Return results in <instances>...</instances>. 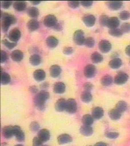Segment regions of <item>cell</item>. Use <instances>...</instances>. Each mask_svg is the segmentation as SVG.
Returning <instances> with one entry per match:
<instances>
[{
	"mask_svg": "<svg viewBox=\"0 0 130 146\" xmlns=\"http://www.w3.org/2000/svg\"><path fill=\"white\" fill-rule=\"evenodd\" d=\"M50 97V94L45 90H41L35 96L34 103L37 108L40 111H42L45 108V104Z\"/></svg>",
	"mask_w": 130,
	"mask_h": 146,
	"instance_id": "1",
	"label": "cell"
},
{
	"mask_svg": "<svg viewBox=\"0 0 130 146\" xmlns=\"http://www.w3.org/2000/svg\"><path fill=\"white\" fill-rule=\"evenodd\" d=\"M1 17L2 30L4 33L7 32L11 25L15 24L17 21L16 17L14 15L2 11L1 12Z\"/></svg>",
	"mask_w": 130,
	"mask_h": 146,
	"instance_id": "2",
	"label": "cell"
},
{
	"mask_svg": "<svg viewBox=\"0 0 130 146\" xmlns=\"http://www.w3.org/2000/svg\"><path fill=\"white\" fill-rule=\"evenodd\" d=\"M85 33L81 30H77L73 34V41L78 46L84 45L85 41Z\"/></svg>",
	"mask_w": 130,
	"mask_h": 146,
	"instance_id": "3",
	"label": "cell"
},
{
	"mask_svg": "<svg viewBox=\"0 0 130 146\" xmlns=\"http://www.w3.org/2000/svg\"><path fill=\"white\" fill-rule=\"evenodd\" d=\"M77 110V104L73 98H69L67 100L65 111L69 114H74Z\"/></svg>",
	"mask_w": 130,
	"mask_h": 146,
	"instance_id": "4",
	"label": "cell"
},
{
	"mask_svg": "<svg viewBox=\"0 0 130 146\" xmlns=\"http://www.w3.org/2000/svg\"><path fill=\"white\" fill-rule=\"evenodd\" d=\"M57 23V18L52 14L47 15L44 18L43 24L46 27L53 28Z\"/></svg>",
	"mask_w": 130,
	"mask_h": 146,
	"instance_id": "5",
	"label": "cell"
},
{
	"mask_svg": "<svg viewBox=\"0 0 130 146\" xmlns=\"http://www.w3.org/2000/svg\"><path fill=\"white\" fill-rule=\"evenodd\" d=\"M129 79V76L124 72H119L115 76L114 82L117 85H123L125 84Z\"/></svg>",
	"mask_w": 130,
	"mask_h": 146,
	"instance_id": "6",
	"label": "cell"
},
{
	"mask_svg": "<svg viewBox=\"0 0 130 146\" xmlns=\"http://www.w3.org/2000/svg\"><path fill=\"white\" fill-rule=\"evenodd\" d=\"M21 31L17 28H14L11 30L8 34V38L10 41L14 43H16L21 39Z\"/></svg>",
	"mask_w": 130,
	"mask_h": 146,
	"instance_id": "7",
	"label": "cell"
},
{
	"mask_svg": "<svg viewBox=\"0 0 130 146\" xmlns=\"http://www.w3.org/2000/svg\"><path fill=\"white\" fill-rule=\"evenodd\" d=\"M97 69L96 66L93 64H89L85 67L84 70V74L85 77L87 78L91 79L94 78L96 75Z\"/></svg>",
	"mask_w": 130,
	"mask_h": 146,
	"instance_id": "8",
	"label": "cell"
},
{
	"mask_svg": "<svg viewBox=\"0 0 130 146\" xmlns=\"http://www.w3.org/2000/svg\"><path fill=\"white\" fill-rule=\"evenodd\" d=\"M13 134L17 141L22 142L25 141V134L20 126L18 125L14 126Z\"/></svg>",
	"mask_w": 130,
	"mask_h": 146,
	"instance_id": "9",
	"label": "cell"
},
{
	"mask_svg": "<svg viewBox=\"0 0 130 146\" xmlns=\"http://www.w3.org/2000/svg\"><path fill=\"white\" fill-rule=\"evenodd\" d=\"M112 45L111 44L109 41L106 40H102L100 41L99 43V48L102 52L104 53H106L111 49Z\"/></svg>",
	"mask_w": 130,
	"mask_h": 146,
	"instance_id": "10",
	"label": "cell"
},
{
	"mask_svg": "<svg viewBox=\"0 0 130 146\" xmlns=\"http://www.w3.org/2000/svg\"><path fill=\"white\" fill-rule=\"evenodd\" d=\"M82 21L86 26L88 27H93L95 24L96 18L92 14H87L83 16Z\"/></svg>",
	"mask_w": 130,
	"mask_h": 146,
	"instance_id": "11",
	"label": "cell"
},
{
	"mask_svg": "<svg viewBox=\"0 0 130 146\" xmlns=\"http://www.w3.org/2000/svg\"><path fill=\"white\" fill-rule=\"evenodd\" d=\"M67 100L64 98H59L55 104V109L57 112H63L66 107Z\"/></svg>",
	"mask_w": 130,
	"mask_h": 146,
	"instance_id": "12",
	"label": "cell"
},
{
	"mask_svg": "<svg viewBox=\"0 0 130 146\" xmlns=\"http://www.w3.org/2000/svg\"><path fill=\"white\" fill-rule=\"evenodd\" d=\"M62 72V68L59 66L57 64H54L50 66L49 69V73L51 77L54 78H57L60 75Z\"/></svg>",
	"mask_w": 130,
	"mask_h": 146,
	"instance_id": "13",
	"label": "cell"
},
{
	"mask_svg": "<svg viewBox=\"0 0 130 146\" xmlns=\"http://www.w3.org/2000/svg\"><path fill=\"white\" fill-rule=\"evenodd\" d=\"M11 58L14 62H20L23 58V53L19 50H15L13 51L11 53Z\"/></svg>",
	"mask_w": 130,
	"mask_h": 146,
	"instance_id": "14",
	"label": "cell"
},
{
	"mask_svg": "<svg viewBox=\"0 0 130 146\" xmlns=\"http://www.w3.org/2000/svg\"><path fill=\"white\" fill-rule=\"evenodd\" d=\"M53 90L55 94H63L66 90V85L63 82H56L53 85Z\"/></svg>",
	"mask_w": 130,
	"mask_h": 146,
	"instance_id": "15",
	"label": "cell"
},
{
	"mask_svg": "<svg viewBox=\"0 0 130 146\" xmlns=\"http://www.w3.org/2000/svg\"><path fill=\"white\" fill-rule=\"evenodd\" d=\"M57 142L59 145H64L71 143L72 141V138L68 134H62L57 137Z\"/></svg>",
	"mask_w": 130,
	"mask_h": 146,
	"instance_id": "16",
	"label": "cell"
},
{
	"mask_svg": "<svg viewBox=\"0 0 130 146\" xmlns=\"http://www.w3.org/2000/svg\"><path fill=\"white\" fill-rule=\"evenodd\" d=\"M13 6L16 11H23L27 8V3L25 1H15L14 2Z\"/></svg>",
	"mask_w": 130,
	"mask_h": 146,
	"instance_id": "17",
	"label": "cell"
},
{
	"mask_svg": "<svg viewBox=\"0 0 130 146\" xmlns=\"http://www.w3.org/2000/svg\"><path fill=\"white\" fill-rule=\"evenodd\" d=\"M38 137H39L43 142L47 141L50 139V132L46 129H42L39 130L38 133Z\"/></svg>",
	"mask_w": 130,
	"mask_h": 146,
	"instance_id": "18",
	"label": "cell"
},
{
	"mask_svg": "<svg viewBox=\"0 0 130 146\" xmlns=\"http://www.w3.org/2000/svg\"><path fill=\"white\" fill-rule=\"evenodd\" d=\"M46 44L49 48H55L59 44V40L55 36H50L47 38Z\"/></svg>",
	"mask_w": 130,
	"mask_h": 146,
	"instance_id": "19",
	"label": "cell"
},
{
	"mask_svg": "<svg viewBox=\"0 0 130 146\" xmlns=\"http://www.w3.org/2000/svg\"><path fill=\"white\" fill-rule=\"evenodd\" d=\"M104 112L103 109L99 107L94 108L91 111L92 116L95 119H100L102 118L104 116Z\"/></svg>",
	"mask_w": 130,
	"mask_h": 146,
	"instance_id": "20",
	"label": "cell"
},
{
	"mask_svg": "<svg viewBox=\"0 0 130 146\" xmlns=\"http://www.w3.org/2000/svg\"><path fill=\"white\" fill-rule=\"evenodd\" d=\"M106 5L109 9L111 10H117L120 9L123 6V2L121 1H107Z\"/></svg>",
	"mask_w": 130,
	"mask_h": 146,
	"instance_id": "21",
	"label": "cell"
},
{
	"mask_svg": "<svg viewBox=\"0 0 130 146\" xmlns=\"http://www.w3.org/2000/svg\"><path fill=\"white\" fill-rule=\"evenodd\" d=\"M11 81V77L8 73L3 72V68H1V83L2 85H7Z\"/></svg>",
	"mask_w": 130,
	"mask_h": 146,
	"instance_id": "22",
	"label": "cell"
},
{
	"mask_svg": "<svg viewBox=\"0 0 130 146\" xmlns=\"http://www.w3.org/2000/svg\"><path fill=\"white\" fill-rule=\"evenodd\" d=\"M33 77L37 81H38V82L42 81L45 79L46 73L43 70L38 69L34 72Z\"/></svg>",
	"mask_w": 130,
	"mask_h": 146,
	"instance_id": "23",
	"label": "cell"
},
{
	"mask_svg": "<svg viewBox=\"0 0 130 146\" xmlns=\"http://www.w3.org/2000/svg\"><path fill=\"white\" fill-rule=\"evenodd\" d=\"M2 133L3 137L6 139H10L13 135V126H6L3 128Z\"/></svg>",
	"mask_w": 130,
	"mask_h": 146,
	"instance_id": "24",
	"label": "cell"
},
{
	"mask_svg": "<svg viewBox=\"0 0 130 146\" xmlns=\"http://www.w3.org/2000/svg\"><path fill=\"white\" fill-rule=\"evenodd\" d=\"M119 18L117 17H111L109 19L107 27L110 29H116L119 25Z\"/></svg>",
	"mask_w": 130,
	"mask_h": 146,
	"instance_id": "25",
	"label": "cell"
},
{
	"mask_svg": "<svg viewBox=\"0 0 130 146\" xmlns=\"http://www.w3.org/2000/svg\"><path fill=\"white\" fill-rule=\"evenodd\" d=\"M27 27L30 32H34L38 30L39 27V23L36 19H31L27 23Z\"/></svg>",
	"mask_w": 130,
	"mask_h": 146,
	"instance_id": "26",
	"label": "cell"
},
{
	"mask_svg": "<svg viewBox=\"0 0 130 146\" xmlns=\"http://www.w3.org/2000/svg\"><path fill=\"white\" fill-rule=\"evenodd\" d=\"M80 132L83 135L89 137L93 133V129L91 126L83 125L80 127Z\"/></svg>",
	"mask_w": 130,
	"mask_h": 146,
	"instance_id": "27",
	"label": "cell"
},
{
	"mask_svg": "<svg viewBox=\"0 0 130 146\" xmlns=\"http://www.w3.org/2000/svg\"><path fill=\"white\" fill-rule=\"evenodd\" d=\"M108 115L113 120H117L121 117V113L115 108L110 110L108 112Z\"/></svg>",
	"mask_w": 130,
	"mask_h": 146,
	"instance_id": "28",
	"label": "cell"
},
{
	"mask_svg": "<svg viewBox=\"0 0 130 146\" xmlns=\"http://www.w3.org/2000/svg\"><path fill=\"white\" fill-rule=\"evenodd\" d=\"M41 57L39 54H34L31 56L29 61L30 64L34 66H37L41 64Z\"/></svg>",
	"mask_w": 130,
	"mask_h": 146,
	"instance_id": "29",
	"label": "cell"
},
{
	"mask_svg": "<svg viewBox=\"0 0 130 146\" xmlns=\"http://www.w3.org/2000/svg\"><path fill=\"white\" fill-rule=\"evenodd\" d=\"M122 65V60L119 58H114L109 62V66L113 69L119 68Z\"/></svg>",
	"mask_w": 130,
	"mask_h": 146,
	"instance_id": "30",
	"label": "cell"
},
{
	"mask_svg": "<svg viewBox=\"0 0 130 146\" xmlns=\"http://www.w3.org/2000/svg\"><path fill=\"white\" fill-rule=\"evenodd\" d=\"M27 13L28 16L32 18H37L39 15V9L36 7H30L28 8L27 11Z\"/></svg>",
	"mask_w": 130,
	"mask_h": 146,
	"instance_id": "31",
	"label": "cell"
},
{
	"mask_svg": "<svg viewBox=\"0 0 130 146\" xmlns=\"http://www.w3.org/2000/svg\"><path fill=\"white\" fill-rule=\"evenodd\" d=\"M81 100L83 103H89L91 102L93 99V96L91 92L89 91H83L81 94Z\"/></svg>",
	"mask_w": 130,
	"mask_h": 146,
	"instance_id": "32",
	"label": "cell"
},
{
	"mask_svg": "<svg viewBox=\"0 0 130 146\" xmlns=\"http://www.w3.org/2000/svg\"><path fill=\"white\" fill-rule=\"evenodd\" d=\"M112 77L110 75H105L101 79V84L104 86H109L113 83Z\"/></svg>",
	"mask_w": 130,
	"mask_h": 146,
	"instance_id": "33",
	"label": "cell"
},
{
	"mask_svg": "<svg viewBox=\"0 0 130 146\" xmlns=\"http://www.w3.org/2000/svg\"><path fill=\"white\" fill-rule=\"evenodd\" d=\"M91 61L94 64H99L103 62V57L102 55L97 52H94L91 56Z\"/></svg>",
	"mask_w": 130,
	"mask_h": 146,
	"instance_id": "34",
	"label": "cell"
},
{
	"mask_svg": "<svg viewBox=\"0 0 130 146\" xmlns=\"http://www.w3.org/2000/svg\"><path fill=\"white\" fill-rule=\"evenodd\" d=\"M94 119L92 115L86 114L82 117V123L85 125L91 126L94 123Z\"/></svg>",
	"mask_w": 130,
	"mask_h": 146,
	"instance_id": "35",
	"label": "cell"
},
{
	"mask_svg": "<svg viewBox=\"0 0 130 146\" xmlns=\"http://www.w3.org/2000/svg\"><path fill=\"white\" fill-rule=\"evenodd\" d=\"M116 109L119 112L123 113V112H125L128 108V105L126 102L123 100L119 101L118 103H117V105L115 106Z\"/></svg>",
	"mask_w": 130,
	"mask_h": 146,
	"instance_id": "36",
	"label": "cell"
},
{
	"mask_svg": "<svg viewBox=\"0 0 130 146\" xmlns=\"http://www.w3.org/2000/svg\"><path fill=\"white\" fill-rule=\"evenodd\" d=\"M108 33L111 36L115 37H121L123 35V33L121 31V30L117 28L110 29Z\"/></svg>",
	"mask_w": 130,
	"mask_h": 146,
	"instance_id": "37",
	"label": "cell"
},
{
	"mask_svg": "<svg viewBox=\"0 0 130 146\" xmlns=\"http://www.w3.org/2000/svg\"><path fill=\"white\" fill-rule=\"evenodd\" d=\"M95 41L92 37H87L85 39L84 45L88 48H93L95 45Z\"/></svg>",
	"mask_w": 130,
	"mask_h": 146,
	"instance_id": "38",
	"label": "cell"
},
{
	"mask_svg": "<svg viewBox=\"0 0 130 146\" xmlns=\"http://www.w3.org/2000/svg\"><path fill=\"white\" fill-rule=\"evenodd\" d=\"M109 18L106 15H102L99 18V23L103 27H106L107 25L108 22Z\"/></svg>",
	"mask_w": 130,
	"mask_h": 146,
	"instance_id": "39",
	"label": "cell"
},
{
	"mask_svg": "<svg viewBox=\"0 0 130 146\" xmlns=\"http://www.w3.org/2000/svg\"><path fill=\"white\" fill-rule=\"evenodd\" d=\"M2 43L9 49H12L17 45L16 43L10 42V41H8L7 39H4L2 40Z\"/></svg>",
	"mask_w": 130,
	"mask_h": 146,
	"instance_id": "40",
	"label": "cell"
},
{
	"mask_svg": "<svg viewBox=\"0 0 130 146\" xmlns=\"http://www.w3.org/2000/svg\"><path fill=\"white\" fill-rule=\"evenodd\" d=\"M119 17L121 20L126 21L130 18V13L128 11H123L119 14Z\"/></svg>",
	"mask_w": 130,
	"mask_h": 146,
	"instance_id": "41",
	"label": "cell"
},
{
	"mask_svg": "<svg viewBox=\"0 0 130 146\" xmlns=\"http://www.w3.org/2000/svg\"><path fill=\"white\" fill-rule=\"evenodd\" d=\"M121 30L123 33H129L130 32V23H125L122 24L121 27Z\"/></svg>",
	"mask_w": 130,
	"mask_h": 146,
	"instance_id": "42",
	"label": "cell"
},
{
	"mask_svg": "<svg viewBox=\"0 0 130 146\" xmlns=\"http://www.w3.org/2000/svg\"><path fill=\"white\" fill-rule=\"evenodd\" d=\"M30 129L32 131H34V132H36L37 131H38L40 129L39 123L35 121L32 122V123L30 124Z\"/></svg>",
	"mask_w": 130,
	"mask_h": 146,
	"instance_id": "43",
	"label": "cell"
},
{
	"mask_svg": "<svg viewBox=\"0 0 130 146\" xmlns=\"http://www.w3.org/2000/svg\"><path fill=\"white\" fill-rule=\"evenodd\" d=\"M8 59V54L4 50L1 51V63L4 64Z\"/></svg>",
	"mask_w": 130,
	"mask_h": 146,
	"instance_id": "44",
	"label": "cell"
},
{
	"mask_svg": "<svg viewBox=\"0 0 130 146\" xmlns=\"http://www.w3.org/2000/svg\"><path fill=\"white\" fill-rule=\"evenodd\" d=\"M106 137L110 139H115L119 136V133L115 132H107L105 133Z\"/></svg>",
	"mask_w": 130,
	"mask_h": 146,
	"instance_id": "45",
	"label": "cell"
},
{
	"mask_svg": "<svg viewBox=\"0 0 130 146\" xmlns=\"http://www.w3.org/2000/svg\"><path fill=\"white\" fill-rule=\"evenodd\" d=\"M43 141H42L38 137H35L33 139V146H41L43 144Z\"/></svg>",
	"mask_w": 130,
	"mask_h": 146,
	"instance_id": "46",
	"label": "cell"
},
{
	"mask_svg": "<svg viewBox=\"0 0 130 146\" xmlns=\"http://www.w3.org/2000/svg\"><path fill=\"white\" fill-rule=\"evenodd\" d=\"M68 4L69 6L71 8L75 9L79 7V6L80 5V2H79V1H68Z\"/></svg>",
	"mask_w": 130,
	"mask_h": 146,
	"instance_id": "47",
	"label": "cell"
},
{
	"mask_svg": "<svg viewBox=\"0 0 130 146\" xmlns=\"http://www.w3.org/2000/svg\"><path fill=\"white\" fill-rule=\"evenodd\" d=\"M12 1H5L1 2V7L5 9H7L11 6L12 4Z\"/></svg>",
	"mask_w": 130,
	"mask_h": 146,
	"instance_id": "48",
	"label": "cell"
},
{
	"mask_svg": "<svg viewBox=\"0 0 130 146\" xmlns=\"http://www.w3.org/2000/svg\"><path fill=\"white\" fill-rule=\"evenodd\" d=\"M94 86L90 82H87L83 85V88L85 89V91L91 92L93 89Z\"/></svg>",
	"mask_w": 130,
	"mask_h": 146,
	"instance_id": "49",
	"label": "cell"
},
{
	"mask_svg": "<svg viewBox=\"0 0 130 146\" xmlns=\"http://www.w3.org/2000/svg\"><path fill=\"white\" fill-rule=\"evenodd\" d=\"M73 52V49L71 47H66L64 48L63 52L64 54L70 55L72 54Z\"/></svg>",
	"mask_w": 130,
	"mask_h": 146,
	"instance_id": "50",
	"label": "cell"
},
{
	"mask_svg": "<svg viewBox=\"0 0 130 146\" xmlns=\"http://www.w3.org/2000/svg\"><path fill=\"white\" fill-rule=\"evenodd\" d=\"M80 3L83 7H85V8H89L93 5V2L86 1H81Z\"/></svg>",
	"mask_w": 130,
	"mask_h": 146,
	"instance_id": "51",
	"label": "cell"
},
{
	"mask_svg": "<svg viewBox=\"0 0 130 146\" xmlns=\"http://www.w3.org/2000/svg\"><path fill=\"white\" fill-rule=\"evenodd\" d=\"M29 91H30L32 94H37L39 92H38V88H37L36 86H34V85L30 87V88H29Z\"/></svg>",
	"mask_w": 130,
	"mask_h": 146,
	"instance_id": "52",
	"label": "cell"
},
{
	"mask_svg": "<svg viewBox=\"0 0 130 146\" xmlns=\"http://www.w3.org/2000/svg\"><path fill=\"white\" fill-rule=\"evenodd\" d=\"M53 29L57 31H61L63 30V27L59 23H57V24Z\"/></svg>",
	"mask_w": 130,
	"mask_h": 146,
	"instance_id": "53",
	"label": "cell"
},
{
	"mask_svg": "<svg viewBox=\"0 0 130 146\" xmlns=\"http://www.w3.org/2000/svg\"><path fill=\"white\" fill-rule=\"evenodd\" d=\"M49 86V85L47 82H44L40 85V88L42 89H47Z\"/></svg>",
	"mask_w": 130,
	"mask_h": 146,
	"instance_id": "54",
	"label": "cell"
},
{
	"mask_svg": "<svg viewBox=\"0 0 130 146\" xmlns=\"http://www.w3.org/2000/svg\"><path fill=\"white\" fill-rule=\"evenodd\" d=\"M108 146L107 144H106L105 143H104V142H102V141H100V142H98V143H96L95 145V146Z\"/></svg>",
	"mask_w": 130,
	"mask_h": 146,
	"instance_id": "55",
	"label": "cell"
},
{
	"mask_svg": "<svg viewBox=\"0 0 130 146\" xmlns=\"http://www.w3.org/2000/svg\"><path fill=\"white\" fill-rule=\"evenodd\" d=\"M125 52H126V54L130 57V45L126 47V49H125Z\"/></svg>",
	"mask_w": 130,
	"mask_h": 146,
	"instance_id": "56",
	"label": "cell"
},
{
	"mask_svg": "<svg viewBox=\"0 0 130 146\" xmlns=\"http://www.w3.org/2000/svg\"><path fill=\"white\" fill-rule=\"evenodd\" d=\"M30 3L34 5H37L39 4L41 1H30Z\"/></svg>",
	"mask_w": 130,
	"mask_h": 146,
	"instance_id": "57",
	"label": "cell"
},
{
	"mask_svg": "<svg viewBox=\"0 0 130 146\" xmlns=\"http://www.w3.org/2000/svg\"><path fill=\"white\" fill-rule=\"evenodd\" d=\"M15 146H23L22 145H21V144H18V145H16Z\"/></svg>",
	"mask_w": 130,
	"mask_h": 146,
	"instance_id": "58",
	"label": "cell"
},
{
	"mask_svg": "<svg viewBox=\"0 0 130 146\" xmlns=\"http://www.w3.org/2000/svg\"><path fill=\"white\" fill-rule=\"evenodd\" d=\"M47 146V145H43V146Z\"/></svg>",
	"mask_w": 130,
	"mask_h": 146,
	"instance_id": "59",
	"label": "cell"
},
{
	"mask_svg": "<svg viewBox=\"0 0 130 146\" xmlns=\"http://www.w3.org/2000/svg\"><path fill=\"white\" fill-rule=\"evenodd\" d=\"M129 64H130V61H129Z\"/></svg>",
	"mask_w": 130,
	"mask_h": 146,
	"instance_id": "60",
	"label": "cell"
}]
</instances>
